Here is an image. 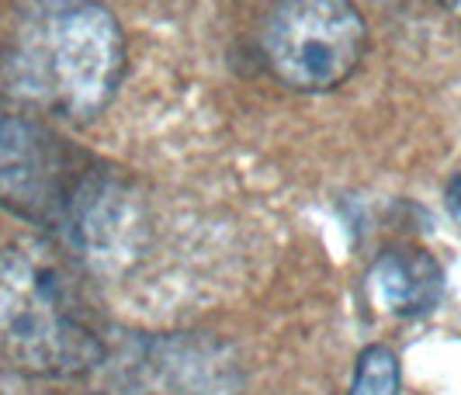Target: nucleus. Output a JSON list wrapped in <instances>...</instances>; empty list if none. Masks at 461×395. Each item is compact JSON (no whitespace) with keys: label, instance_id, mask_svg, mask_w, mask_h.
I'll use <instances>...</instances> for the list:
<instances>
[{"label":"nucleus","instance_id":"nucleus-4","mask_svg":"<svg viewBox=\"0 0 461 395\" xmlns=\"http://www.w3.org/2000/svg\"><path fill=\"white\" fill-rule=\"evenodd\" d=\"M87 170L42 121L0 112V205L35 226H63V215Z\"/></svg>","mask_w":461,"mask_h":395},{"label":"nucleus","instance_id":"nucleus-6","mask_svg":"<svg viewBox=\"0 0 461 395\" xmlns=\"http://www.w3.org/2000/svg\"><path fill=\"white\" fill-rule=\"evenodd\" d=\"M444 274L427 250H385L371 267V292L395 316H423L440 299Z\"/></svg>","mask_w":461,"mask_h":395},{"label":"nucleus","instance_id":"nucleus-9","mask_svg":"<svg viewBox=\"0 0 461 395\" xmlns=\"http://www.w3.org/2000/svg\"><path fill=\"white\" fill-rule=\"evenodd\" d=\"M447 209H451L461 219V174L455 177V181H451V184H447Z\"/></svg>","mask_w":461,"mask_h":395},{"label":"nucleus","instance_id":"nucleus-3","mask_svg":"<svg viewBox=\"0 0 461 395\" xmlns=\"http://www.w3.org/2000/svg\"><path fill=\"white\" fill-rule=\"evenodd\" d=\"M368 24L350 0H277L260 24V59L292 91H337L361 67Z\"/></svg>","mask_w":461,"mask_h":395},{"label":"nucleus","instance_id":"nucleus-5","mask_svg":"<svg viewBox=\"0 0 461 395\" xmlns=\"http://www.w3.org/2000/svg\"><path fill=\"white\" fill-rule=\"evenodd\" d=\"M142 226L136 191L104 166H91L73 191L59 229L77 256L101 271H115L136 256Z\"/></svg>","mask_w":461,"mask_h":395},{"label":"nucleus","instance_id":"nucleus-1","mask_svg":"<svg viewBox=\"0 0 461 395\" xmlns=\"http://www.w3.org/2000/svg\"><path fill=\"white\" fill-rule=\"evenodd\" d=\"M0 350L35 378H80L104 361L91 299L42 236H18L0 250Z\"/></svg>","mask_w":461,"mask_h":395},{"label":"nucleus","instance_id":"nucleus-7","mask_svg":"<svg viewBox=\"0 0 461 395\" xmlns=\"http://www.w3.org/2000/svg\"><path fill=\"white\" fill-rule=\"evenodd\" d=\"M350 395H399V357L385 344H371L361 350Z\"/></svg>","mask_w":461,"mask_h":395},{"label":"nucleus","instance_id":"nucleus-10","mask_svg":"<svg viewBox=\"0 0 461 395\" xmlns=\"http://www.w3.org/2000/svg\"><path fill=\"white\" fill-rule=\"evenodd\" d=\"M444 4H447L451 11H458V14H461V0H444Z\"/></svg>","mask_w":461,"mask_h":395},{"label":"nucleus","instance_id":"nucleus-8","mask_svg":"<svg viewBox=\"0 0 461 395\" xmlns=\"http://www.w3.org/2000/svg\"><path fill=\"white\" fill-rule=\"evenodd\" d=\"M24 14H42V11H59V7H73V4H104V0H14Z\"/></svg>","mask_w":461,"mask_h":395},{"label":"nucleus","instance_id":"nucleus-2","mask_svg":"<svg viewBox=\"0 0 461 395\" xmlns=\"http://www.w3.org/2000/svg\"><path fill=\"white\" fill-rule=\"evenodd\" d=\"M125 73V35L104 4L24 14L7 80L11 91L69 121H91L115 97Z\"/></svg>","mask_w":461,"mask_h":395}]
</instances>
